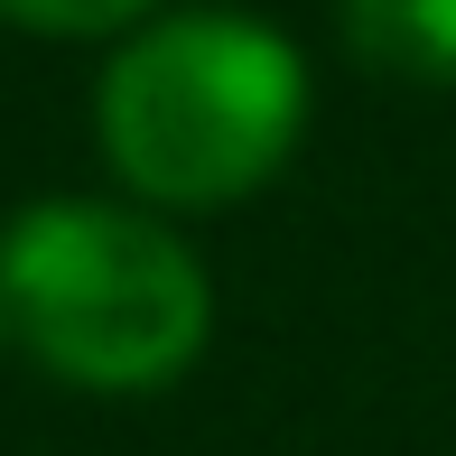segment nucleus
I'll return each mask as SVG.
<instances>
[{"instance_id":"2","label":"nucleus","mask_w":456,"mask_h":456,"mask_svg":"<svg viewBox=\"0 0 456 456\" xmlns=\"http://www.w3.org/2000/svg\"><path fill=\"white\" fill-rule=\"evenodd\" d=\"M0 298H10L19 354L94 401L168 391L215 345V280L150 205H19L0 224Z\"/></svg>"},{"instance_id":"3","label":"nucleus","mask_w":456,"mask_h":456,"mask_svg":"<svg viewBox=\"0 0 456 456\" xmlns=\"http://www.w3.org/2000/svg\"><path fill=\"white\" fill-rule=\"evenodd\" d=\"M345 47L410 85H456V0H345Z\"/></svg>"},{"instance_id":"5","label":"nucleus","mask_w":456,"mask_h":456,"mask_svg":"<svg viewBox=\"0 0 456 456\" xmlns=\"http://www.w3.org/2000/svg\"><path fill=\"white\" fill-rule=\"evenodd\" d=\"M10 345H19V336H10V298H0V354H10Z\"/></svg>"},{"instance_id":"4","label":"nucleus","mask_w":456,"mask_h":456,"mask_svg":"<svg viewBox=\"0 0 456 456\" xmlns=\"http://www.w3.org/2000/svg\"><path fill=\"white\" fill-rule=\"evenodd\" d=\"M159 0H0V19L37 37H121V28H150Z\"/></svg>"},{"instance_id":"1","label":"nucleus","mask_w":456,"mask_h":456,"mask_svg":"<svg viewBox=\"0 0 456 456\" xmlns=\"http://www.w3.org/2000/svg\"><path fill=\"white\" fill-rule=\"evenodd\" d=\"M94 131L150 215H224L289 168L307 131V66L252 10H177L112 47Z\"/></svg>"}]
</instances>
